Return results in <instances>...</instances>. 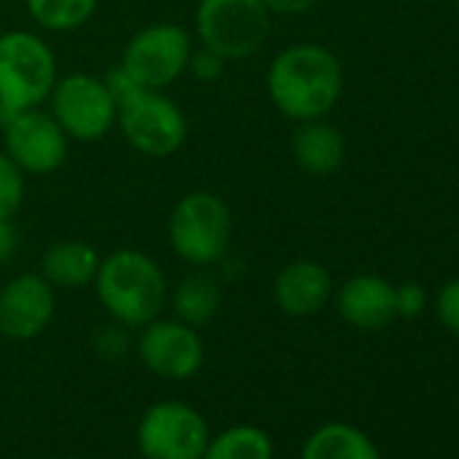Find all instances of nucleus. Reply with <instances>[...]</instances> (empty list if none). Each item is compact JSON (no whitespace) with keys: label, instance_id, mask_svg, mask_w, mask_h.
<instances>
[{"label":"nucleus","instance_id":"1","mask_svg":"<svg viewBox=\"0 0 459 459\" xmlns=\"http://www.w3.org/2000/svg\"><path fill=\"white\" fill-rule=\"evenodd\" d=\"M343 71L338 57L319 44H295L279 52L268 68L273 106L295 119H322L341 98Z\"/></svg>","mask_w":459,"mask_h":459},{"label":"nucleus","instance_id":"2","mask_svg":"<svg viewBox=\"0 0 459 459\" xmlns=\"http://www.w3.org/2000/svg\"><path fill=\"white\" fill-rule=\"evenodd\" d=\"M92 284L106 314L127 330L146 327L168 303V281L162 268L149 255L135 249H119L100 257Z\"/></svg>","mask_w":459,"mask_h":459},{"label":"nucleus","instance_id":"3","mask_svg":"<svg viewBox=\"0 0 459 459\" xmlns=\"http://www.w3.org/2000/svg\"><path fill=\"white\" fill-rule=\"evenodd\" d=\"M57 79V57L39 33L9 30L0 36V125L49 100Z\"/></svg>","mask_w":459,"mask_h":459},{"label":"nucleus","instance_id":"4","mask_svg":"<svg viewBox=\"0 0 459 459\" xmlns=\"http://www.w3.org/2000/svg\"><path fill=\"white\" fill-rule=\"evenodd\" d=\"M233 238V213L227 203L205 189L184 195L168 216V241L178 260L192 268L219 263Z\"/></svg>","mask_w":459,"mask_h":459},{"label":"nucleus","instance_id":"5","mask_svg":"<svg viewBox=\"0 0 459 459\" xmlns=\"http://www.w3.org/2000/svg\"><path fill=\"white\" fill-rule=\"evenodd\" d=\"M200 47L221 60H247L271 36V12L263 0H200L195 9Z\"/></svg>","mask_w":459,"mask_h":459},{"label":"nucleus","instance_id":"6","mask_svg":"<svg viewBox=\"0 0 459 459\" xmlns=\"http://www.w3.org/2000/svg\"><path fill=\"white\" fill-rule=\"evenodd\" d=\"M117 125L125 141L146 157H170L186 141L184 111L160 90L133 87L117 100Z\"/></svg>","mask_w":459,"mask_h":459},{"label":"nucleus","instance_id":"7","mask_svg":"<svg viewBox=\"0 0 459 459\" xmlns=\"http://www.w3.org/2000/svg\"><path fill=\"white\" fill-rule=\"evenodd\" d=\"M49 106L52 117L71 141H100L117 125V103L106 82L90 74H68L57 79Z\"/></svg>","mask_w":459,"mask_h":459},{"label":"nucleus","instance_id":"8","mask_svg":"<svg viewBox=\"0 0 459 459\" xmlns=\"http://www.w3.org/2000/svg\"><path fill=\"white\" fill-rule=\"evenodd\" d=\"M189 55H192V36L181 25L157 22L138 30L127 41L119 65L141 87L162 90L173 84L181 74H186Z\"/></svg>","mask_w":459,"mask_h":459},{"label":"nucleus","instance_id":"9","mask_svg":"<svg viewBox=\"0 0 459 459\" xmlns=\"http://www.w3.org/2000/svg\"><path fill=\"white\" fill-rule=\"evenodd\" d=\"M208 437L205 419L181 400L154 403L138 421L143 459H203Z\"/></svg>","mask_w":459,"mask_h":459},{"label":"nucleus","instance_id":"10","mask_svg":"<svg viewBox=\"0 0 459 459\" xmlns=\"http://www.w3.org/2000/svg\"><path fill=\"white\" fill-rule=\"evenodd\" d=\"M0 127H4L6 154L20 165L22 173L47 176L63 168L68 160L71 138L63 133L52 114L41 111V106L14 114Z\"/></svg>","mask_w":459,"mask_h":459},{"label":"nucleus","instance_id":"11","mask_svg":"<svg viewBox=\"0 0 459 459\" xmlns=\"http://www.w3.org/2000/svg\"><path fill=\"white\" fill-rule=\"evenodd\" d=\"M138 357L154 376L168 381H184L200 370L205 349L197 335V327L181 319L157 316L154 322L141 327Z\"/></svg>","mask_w":459,"mask_h":459},{"label":"nucleus","instance_id":"12","mask_svg":"<svg viewBox=\"0 0 459 459\" xmlns=\"http://www.w3.org/2000/svg\"><path fill=\"white\" fill-rule=\"evenodd\" d=\"M55 308V287L41 273H20L0 290V335L33 341L49 327Z\"/></svg>","mask_w":459,"mask_h":459},{"label":"nucleus","instance_id":"13","mask_svg":"<svg viewBox=\"0 0 459 459\" xmlns=\"http://www.w3.org/2000/svg\"><path fill=\"white\" fill-rule=\"evenodd\" d=\"M333 279L325 265L314 260L290 263L273 281V300L290 316H311L327 306Z\"/></svg>","mask_w":459,"mask_h":459},{"label":"nucleus","instance_id":"14","mask_svg":"<svg viewBox=\"0 0 459 459\" xmlns=\"http://www.w3.org/2000/svg\"><path fill=\"white\" fill-rule=\"evenodd\" d=\"M338 311L359 330L386 327L397 316L394 287L378 276H354L338 292Z\"/></svg>","mask_w":459,"mask_h":459},{"label":"nucleus","instance_id":"15","mask_svg":"<svg viewBox=\"0 0 459 459\" xmlns=\"http://www.w3.org/2000/svg\"><path fill=\"white\" fill-rule=\"evenodd\" d=\"M100 255L79 238L52 244L41 257V276L55 290H82L95 281Z\"/></svg>","mask_w":459,"mask_h":459},{"label":"nucleus","instance_id":"16","mask_svg":"<svg viewBox=\"0 0 459 459\" xmlns=\"http://www.w3.org/2000/svg\"><path fill=\"white\" fill-rule=\"evenodd\" d=\"M292 154L306 173L327 176L341 168L346 143H343V135L333 125L322 119H308V122H300L292 138Z\"/></svg>","mask_w":459,"mask_h":459},{"label":"nucleus","instance_id":"17","mask_svg":"<svg viewBox=\"0 0 459 459\" xmlns=\"http://www.w3.org/2000/svg\"><path fill=\"white\" fill-rule=\"evenodd\" d=\"M300 459H381L373 440L351 424H322L303 446Z\"/></svg>","mask_w":459,"mask_h":459},{"label":"nucleus","instance_id":"18","mask_svg":"<svg viewBox=\"0 0 459 459\" xmlns=\"http://www.w3.org/2000/svg\"><path fill=\"white\" fill-rule=\"evenodd\" d=\"M170 303H173L176 319H181V322H186L192 327H200V325L211 322L213 314L219 311V306H221V290H219V284H216L213 276H208V273H192V276H186L176 287Z\"/></svg>","mask_w":459,"mask_h":459},{"label":"nucleus","instance_id":"19","mask_svg":"<svg viewBox=\"0 0 459 459\" xmlns=\"http://www.w3.org/2000/svg\"><path fill=\"white\" fill-rule=\"evenodd\" d=\"M203 459H273V440L255 424H236L208 437Z\"/></svg>","mask_w":459,"mask_h":459},{"label":"nucleus","instance_id":"20","mask_svg":"<svg viewBox=\"0 0 459 459\" xmlns=\"http://www.w3.org/2000/svg\"><path fill=\"white\" fill-rule=\"evenodd\" d=\"M100 0H25L30 20L47 33H71L87 25Z\"/></svg>","mask_w":459,"mask_h":459},{"label":"nucleus","instance_id":"21","mask_svg":"<svg viewBox=\"0 0 459 459\" xmlns=\"http://www.w3.org/2000/svg\"><path fill=\"white\" fill-rule=\"evenodd\" d=\"M25 200V173L20 165L0 152V219H12Z\"/></svg>","mask_w":459,"mask_h":459},{"label":"nucleus","instance_id":"22","mask_svg":"<svg viewBox=\"0 0 459 459\" xmlns=\"http://www.w3.org/2000/svg\"><path fill=\"white\" fill-rule=\"evenodd\" d=\"M224 63H227V60H221L216 52L200 47L197 52L192 49L189 63H186V71H189L197 82H216V79L221 76V71H224Z\"/></svg>","mask_w":459,"mask_h":459},{"label":"nucleus","instance_id":"23","mask_svg":"<svg viewBox=\"0 0 459 459\" xmlns=\"http://www.w3.org/2000/svg\"><path fill=\"white\" fill-rule=\"evenodd\" d=\"M435 308H437V319L443 322V327L459 335V279L440 290Z\"/></svg>","mask_w":459,"mask_h":459},{"label":"nucleus","instance_id":"24","mask_svg":"<svg viewBox=\"0 0 459 459\" xmlns=\"http://www.w3.org/2000/svg\"><path fill=\"white\" fill-rule=\"evenodd\" d=\"M424 303H427V295L419 284L408 281L403 287L394 290V306H397V316H405V319H413L424 311Z\"/></svg>","mask_w":459,"mask_h":459},{"label":"nucleus","instance_id":"25","mask_svg":"<svg viewBox=\"0 0 459 459\" xmlns=\"http://www.w3.org/2000/svg\"><path fill=\"white\" fill-rule=\"evenodd\" d=\"M125 330L127 327H122V325H108V327H103L100 330V335H98V349L103 351V354H111V357H119L122 351H125V346H127V335H125Z\"/></svg>","mask_w":459,"mask_h":459},{"label":"nucleus","instance_id":"26","mask_svg":"<svg viewBox=\"0 0 459 459\" xmlns=\"http://www.w3.org/2000/svg\"><path fill=\"white\" fill-rule=\"evenodd\" d=\"M20 247V236H17V227L12 224V219H0V265H6L14 260Z\"/></svg>","mask_w":459,"mask_h":459},{"label":"nucleus","instance_id":"27","mask_svg":"<svg viewBox=\"0 0 459 459\" xmlns=\"http://www.w3.org/2000/svg\"><path fill=\"white\" fill-rule=\"evenodd\" d=\"M271 14H306L319 0H263Z\"/></svg>","mask_w":459,"mask_h":459},{"label":"nucleus","instance_id":"28","mask_svg":"<svg viewBox=\"0 0 459 459\" xmlns=\"http://www.w3.org/2000/svg\"><path fill=\"white\" fill-rule=\"evenodd\" d=\"M456 12H459V0H456Z\"/></svg>","mask_w":459,"mask_h":459}]
</instances>
